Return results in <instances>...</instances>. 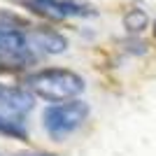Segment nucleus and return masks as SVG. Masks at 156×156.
I'll list each match as a JSON object with an SVG mask.
<instances>
[{"label":"nucleus","instance_id":"20e7f679","mask_svg":"<svg viewBox=\"0 0 156 156\" xmlns=\"http://www.w3.org/2000/svg\"><path fill=\"white\" fill-rule=\"evenodd\" d=\"M28 40H30L33 51H40V54H61L68 49V40L51 28L28 26Z\"/></svg>","mask_w":156,"mask_h":156},{"label":"nucleus","instance_id":"7ed1b4c3","mask_svg":"<svg viewBox=\"0 0 156 156\" xmlns=\"http://www.w3.org/2000/svg\"><path fill=\"white\" fill-rule=\"evenodd\" d=\"M47 19H70V16H91V9L75 0H21Z\"/></svg>","mask_w":156,"mask_h":156},{"label":"nucleus","instance_id":"0eeeda50","mask_svg":"<svg viewBox=\"0 0 156 156\" xmlns=\"http://www.w3.org/2000/svg\"><path fill=\"white\" fill-rule=\"evenodd\" d=\"M147 26H149V16L140 7H133V9H128L124 14V28L128 33H142Z\"/></svg>","mask_w":156,"mask_h":156},{"label":"nucleus","instance_id":"f257e3e1","mask_svg":"<svg viewBox=\"0 0 156 156\" xmlns=\"http://www.w3.org/2000/svg\"><path fill=\"white\" fill-rule=\"evenodd\" d=\"M84 86L86 82L82 75L72 70H63V68H47V70H37L26 77V89L47 103L77 100L84 91Z\"/></svg>","mask_w":156,"mask_h":156},{"label":"nucleus","instance_id":"9b49d317","mask_svg":"<svg viewBox=\"0 0 156 156\" xmlns=\"http://www.w3.org/2000/svg\"><path fill=\"white\" fill-rule=\"evenodd\" d=\"M19 156H26V154H19Z\"/></svg>","mask_w":156,"mask_h":156},{"label":"nucleus","instance_id":"6e6552de","mask_svg":"<svg viewBox=\"0 0 156 156\" xmlns=\"http://www.w3.org/2000/svg\"><path fill=\"white\" fill-rule=\"evenodd\" d=\"M0 135H9V137H16V140H23V137L28 135V130L21 121L0 114Z\"/></svg>","mask_w":156,"mask_h":156},{"label":"nucleus","instance_id":"9d476101","mask_svg":"<svg viewBox=\"0 0 156 156\" xmlns=\"http://www.w3.org/2000/svg\"><path fill=\"white\" fill-rule=\"evenodd\" d=\"M154 35H156V23H154Z\"/></svg>","mask_w":156,"mask_h":156},{"label":"nucleus","instance_id":"39448f33","mask_svg":"<svg viewBox=\"0 0 156 156\" xmlns=\"http://www.w3.org/2000/svg\"><path fill=\"white\" fill-rule=\"evenodd\" d=\"M0 49L35 54L30 47V40H28V28L14 26V23H7V21H0Z\"/></svg>","mask_w":156,"mask_h":156},{"label":"nucleus","instance_id":"423d86ee","mask_svg":"<svg viewBox=\"0 0 156 156\" xmlns=\"http://www.w3.org/2000/svg\"><path fill=\"white\" fill-rule=\"evenodd\" d=\"M30 63H35V54L0 49V68L2 70H19V68H28Z\"/></svg>","mask_w":156,"mask_h":156},{"label":"nucleus","instance_id":"1a4fd4ad","mask_svg":"<svg viewBox=\"0 0 156 156\" xmlns=\"http://www.w3.org/2000/svg\"><path fill=\"white\" fill-rule=\"evenodd\" d=\"M40 156H56V154H40Z\"/></svg>","mask_w":156,"mask_h":156},{"label":"nucleus","instance_id":"f03ea898","mask_svg":"<svg viewBox=\"0 0 156 156\" xmlns=\"http://www.w3.org/2000/svg\"><path fill=\"white\" fill-rule=\"evenodd\" d=\"M89 117V105L84 100H68V103H54L42 114V126L51 140H65L72 135Z\"/></svg>","mask_w":156,"mask_h":156}]
</instances>
